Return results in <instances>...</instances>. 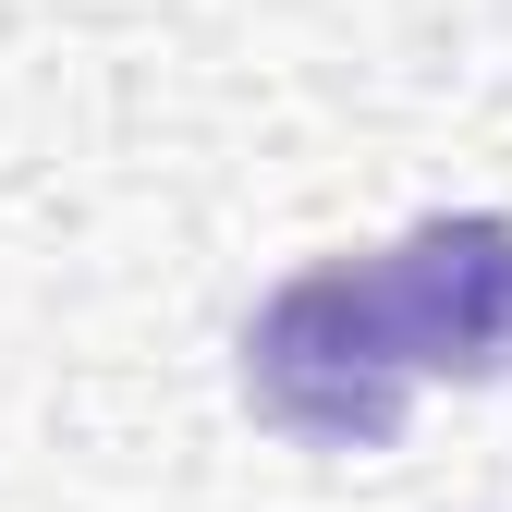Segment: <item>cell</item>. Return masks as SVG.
I'll list each match as a JSON object with an SVG mask.
<instances>
[{"label": "cell", "mask_w": 512, "mask_h": 512, "mask_svg": "<svg viewBox=\"0 0 512 512\" xmlns=\"http://www.w3.org/2000/svg\"><path fill=\"white\" fill-rule=\"evenodd\" d=\"M244 403L305 452H391L415 415V354L391 330L378 256H317L244 317Z\"/></svg>", "instance_id": "obj_1"}, {"label": "cell", "mask_w": 512, "mask_h": 512, "mask_svg": "<svg viewBox=\"0 0 512 512\" xmlns=\"http://www.w3.org/2000/svg\"><path fill=\"white\" fill-rule=\"evenodd\" d=\"M391 330L415 378H512V220L500 208H439L378 256Z\"/></svg>", "instance_id": "obj_2"}]
</instances>
